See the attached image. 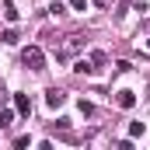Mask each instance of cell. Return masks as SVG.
<instances>
[{
    "label": "cell",
    "instance_id": "1",
    "mask_svg": "<svg viewBox=\"0 0 150 150\" xmlns=\"http://www.w3.org/2000/svg\"><path fill=\"white\" fill-rule=\"evenodd\" d=\"M84 45H87V35L84 32H67L63 38H52V52H56L59 63H70L77 52H84Z\"/></svg>",
    "mask_w": 150,
    "mask_h": 150
},
{
    "label": "cell",
    "instance_id": "2",
    "mask_svg": "<svg viewBox=\"0 0 150 150\" xmlns=\"http://www.w3.org/2000/svg\"><path fill=\"white\" fill-rule=\"evenodd\" d=\"M21 67H28L32 74H42V70H45V52H42V45L21 49Z\"/></svg>",
    "mask_w": 150,
    "mask_h": 150
},
{
    "label": "cell",
    "instance_id": "3",
    "mask_svg": "<svg viewBox=\"0 0 150 150\" xmlns=\"http://www.w3.org/2000/svg\"><path fill=\"white\" fill-rule=\"evenodd\" d=\"M45 105H49V108H63V105H67V91H63V87H49V91H45Z\"/></svg>",
    "mask_w": 150,
    "mask_h": 150
},
{
    "label": "cell",
    "instance_id": "4",
    "mask_svg": "<svg viewBox=\"0 0 150 150\" xmlns=\"http://www.w3.org/2000/svg\"><path fill=\"white\" fill-rule=\"evenodd\" d=\"M115 105L129 112V108L136 105V91H129V87H122V91H115Z\"/></svg>",
    "mask_w": 150,
    "mask_h": 150
},
{
    "label": "cell",
    "instance_id": "5",
    "mask_svg": "<svg viewBox=\"0 0 150 150\" xmlns=\"http://www.w3.org/2000/svg\"><path fill=\"white\" fill-rule=\"evenodd\" d=\"M74 74H80V77H94V74H98V67H94L91 59H84V56H80V59L74 56Z\"/></svg>",
    "mask_w": 150,
    "mask_h": 150
},
{
    "label": "cell",
    "instance_id": "6",
    "mask_svg": "<svg viewBox=\"0 0 150 150\" xmlns=\"http://www.w3.org/2000/svg\"><path fill=\"white\" fill-rule=\"evenodd\" d=\"M14 108H18V115L28 119V115H32V98H28V94H14Z\"/></svg>",
    "mask_w": 150,
    "mask_h": 150
},
{
    "label": "cell",
    "instance_id": "7",
    "mask_svg": "<svg viewBox=\"0 0 150 150\" xmlns=\"http://www.w3.org/2000/svg\"><path fill=\"white\" fill-rule=\"evenodd\" d=\"M0 14H4V21H18V7L11 0H0Z\"/></svg>",
    "mask_w": 150,
    "mask_h": 150
},
{
    "label": "cell",
    "instance_id": "8",
    "mask_svg": "<svg viewBox=\"0 0 150 150\" xmlns=\"http://www.w3.org/2000/svg\"><path fill=\"white\" fill-rule=\"evenodd\" d=\"M14 126V112L11 108H0V129H11Z\"/></svg>",
    "mask_w": 150,
    "mask_h": 150
},
{
    "label": "cell",
    "instance_id": "9",
    "mask_svg": "<svg viewBox=\"0 0 150 150\" xmlns=\"http://www.w3.org/2000/svg\"><path fill=\"white\" fill-rule=\"evenodd\" d=\"M91 63H94V67H98V74H101V67L108 63V56H105L101 49H94V52H91Z\"/></svg>",
    "mask_w": 150,
    "mask_h": 150
},
{
    "label": "cell",
    "instance_id": "10",
    "mask_svg": "<svg viewBox=\"0 0 150 150\" xmlns=\"http://www.w3.org/2000/svg\"><path fill=\"white\" fill-rule=\"evenodd\" d=\"M49 14H52V18H63V14H67V7H63L59 0H52V4H49Z\"/></svg>",
    "mask_w": 150,
    "mask_h": 150
},
{
    "label": "cell",
    "instance_id": "11",
    "mask_svg": "<svg viewBox=\"0 0 150 150\" xmlns=\"http://www.w3.org/2000/svg\"><path fill=\"white\" fill-rule=\"evenodd\" d=\"M0 38H4L7 45H14V42H18V32H14V28H7V32H4V35H0Z\"/></svg>",
    "mask_w": 150,
    "mask_h": 150
},
{
    "label": "cell",
    "instance_id": "12",
    "mask_svg": "<svg viewBox=\"0 0 150 150\" xmlns=\"http://www.w3.org/2000/svg\"><path fill=\"white\" fill-rule=\"evenodd\" d=\"M143 129H147L143 122H133V126H129V136H143Z\"/></svg>",
    "mask_w": 150,
    "mask_h": 150
},
{
    "label": "cell",
    "instance_id": "13",
    "mask_svg": "<svg viewBox=\"0 0 150 150\" xmlns=\"http://www.w3.org/2000/svg\"><path fill=\"white\" fill-rule=\"evenodd\" d=\"M80 115H94V105L91 101H80Z\"/></svg>",
    "mask_w": 150,
    "mask_h": 150
},
{
    "label": "cell",
    "instance_id": "14",
    "mask_svg": "<svg viewBox=\"0 0 150 150\" xmlns=\"http://www.w3.org/2000/svg\"><path fill=\"white\" fill-rule=\"evenodd\" d=\"M70 7L74 11H87V0H70Z\"/></svg>",
    "mask_w": 150,
    "mask_h": 150
},
{
    "label": "cell",
    "instance_id": "15",
    "mask_svg": "<svg viewBox=\"0 0 150 150\" xmlns=\"http://www.w3.org/2000/svg\"><path fill=\"white\" fill-rule=\"evenodd\" d=\"M94 4H98V7H112V0H94Z\"/></svg>",
    "mask_w": 150,
    "mask_h": 150
},
{
    "label": "cell",
    "instance_id": "16",
    "mask_svg": "<svg viewBox=\"0 0 150 150\" xmlns=\"http://www.w3.org/2000/svg\"><path fill=\"white\" fill-rule=\"evenodd\" d=\"M147 49H150V38H147Z\"/></svg>",
    "mask_w": 150,
    "mask_h": 150
}]
</instances>
